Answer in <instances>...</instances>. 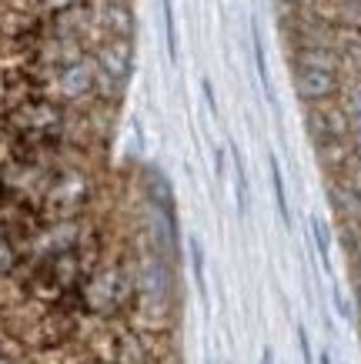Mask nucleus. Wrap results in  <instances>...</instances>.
I'll return each instance as SVG.
<instances>
[{
	"label": "nucleus",
	"mask_w": 361,
	"mask_h": 364,
	"mask_svg": "<svg viewBox=\"0 0 361 364\" xmlns=\"http://www.w3.org/2000/svg\"><path fill=\"white\" fill-rule=\"evenodd\" d=\"M164 7V37H167V54L171 60H177V33H174V4L171 0H161Z\"/></svg>",
	"instance_id": "obj_6"
},
{
	"label": "nucleus",
	"mask_w": 361,
	"mask_h": 364,
	"mask_svg": "<svg viewBox=\"0 0 361 364\" xmlns=\"http://www.w3.org/2000/svg\"><path fill=\"white\" fill-rule=\"evenodd\" d=\"M94 23L104 31V37L131 41L134 33V14L127 7V0H98L94 4Z\"/></svg>",
	"instance_id": "obj_2"
},
{
	"label": "nucleus",
	"mask_w": 361,
	"mask_h": 364,
	"mask_svg": "<svg viewBox=\"0 0 361 364\" xmlns=\"http://www.w3.org/2000/svg\"><path fill=\"white\" fill-rule=\"evenodd\" d=\"M268 164H271V188H274V200H278V214H281V221H285V228H288V224H291V210H288V194H285V181H281L278 157H271Z\"/></svg>",
	"instance_id": "obj_4"
},
{
	"label": "nucleus",
	"mask_w": 361,
	"mask_h": 364,
	"mask_svg": "<svg viewBox=\"0 0 361 364\" xmlns=\"http://www.w3.org/2000/svg\"><path fill=\"white\" fill-rule=\"evenodd\" d=\"M191 261H194V281H197V291L208 298V284H204V257H201V244L191 241Z\"/></svg>",
	"instance_id": "obj_8"
},
{
	"label": "nucleus",
	"mask_w": 361,
	"mask_h": 364,
	"mask_svg": "<svg viewBox=\"0 0 361 364\" xmlns=\"http://www.w3.org/2000/svg\"><path fill=\"white\" fill-rule=\"evenodd\" d=\"M251 47H254V64H258V77H261L264 97H268V104H274L271 74H268V54H264V41H261V33H258V23H254V33H251Z\"/></svg>",
	"instance_id": "obj_3"
},
{
	"label": "nucleus",
	"mask_w": 361,
	"mask_h": 364,
	"mask_svg": "<svg viewBox=\"0 0 361 364\" xmlns=\"http://www.w3.org/2000/svg\"><path fill=\"white\" fill-rule=\"evenodd\" d=\"M231 157H234V181H238V214H248V174H244V161H241L238 144H231Z\"/></svg>",
	"instance_id": "obj_5"
},
{
	"label": "nucleus",
	"mask_w": 361,
	"mask_h": 364,
	"mask_svg": "<svg viewBox=\"0 0 361 364\" xmlns=\"http://www.w3.org/2000/svg\"><path fill=\"white\" fill-rule=\"evenodd\" d=\"M358 157H361V144H358Z\"/></svg>",
	"instance_id": "obj_13"
},
{
	"label": "nucleus",
	"mask_w": 361,
	"mask_h": 364,
	"mask_svg": "<svg viewBox=\"0 0 361 364\" xmlns=\"http://www.w3.org/2000/svg\"><path fill=\"white\" fill-rule=\"evenodd\" d=\"M261 364H274V354H271V348H264V354H261Z\"/></svg>",
	"instance_id": "obj_11"
},
{
	"label": "nucleus",
	"mask_w": 361,
	"mask_h": 364,
	"mask_svg": "<svg viewBox=\"0 0 361 364\" xmlns=\"http://www.w3.org/2000/svg\"><path fill=\"white\" fill-rule=\"evenodd\" d=\"M321 364H331V358H328V354H321Z\"/></svg>",
	"instance_id": "obj_12"
},
{
	"label": "nucleus",
	"mask_w": 361,
	"mask_h": 364,
	"mask_svg": "<svg viewBox=\"0 0 361 364\" xmlns=\"http://www.w3.org/2000/svg\"><path fill=\"white\" fill-rule=\"evenodd\" d=\"M295 90H298V97L301 100L318 104V100H328V97L338 94V77H335V70L295 64Z\"/></svg>",
	"instance_id": "obj_1"
},
{
	"label": "nucleus",
	"mask_w": 361,
	"mask_h": 364,
	"mask_svg": "<svg viewBox=\"0 0 361 364\" xmlns=\"http://www.w3.org/2000/svg\"><path fill=\"white\" fill-rule=\"evenodd\" d=\"M204 97H208L211 111H218V104H214V90H211V80H204Z\"/></svg>",
	"instance_id": "obj_10"
},
{
	"label": "nucleus",
	"mask_w": 361,
	"mask_h": 364,
	"mask_svg": "<svg viewBox=\"0 0 361 364\" xmlns=\"http://www.w3.org/2000/svg\"><path fill=\"white\" fill-rule=\"evenodd\" d=\"M298 348H301V361L311 364V344H308V334L305 328H298Z\"/></svg>",
	"instance_id": "obj_9"
},
{
	"label": "nucleus",
	"mask_w": 361,
	"mask_h": 364,
	"mask_svg": "<svg viewBox=\"0 0 361 364\" xmlns=\"http://www.w3.org/2000/svg\"><path fill=\"white\" fill-rule=\"evenodd\" d=\"M311 234H315V244H318V254H321V264H325V271H331V254H328V231H325V224L311 221Z\"/></svg>",
	"instance_id": "obj_7"
}]
</instances>
